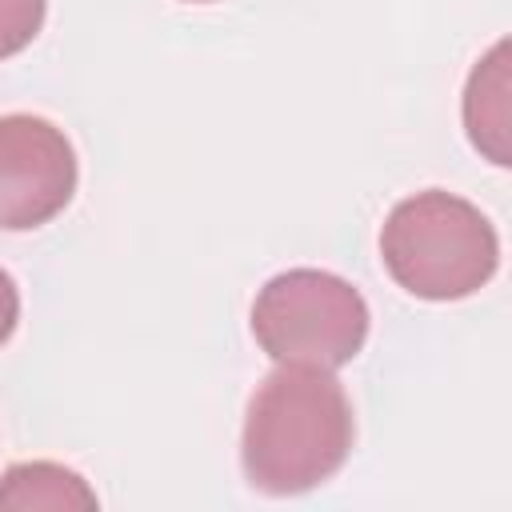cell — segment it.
I'll use <instances>...</instances> for the list:
<instances>
[{
  "label": "cell",
  "instance_id": "obj_1",
  "mask_svg": "<svg viewBox=\"0 0 512 512\" xmlns=\"http://www.w3.org/2000/svg\"><path fill=\"white\" fill-rule=\"evenodd\" d=\"M352 440V404L332 368L276 364L248 400L240 464L252 488L300 496L344 468Z\"/></svg>",
  "mask_w": 512,
  "mask_h": 512
},
{
  "label": "cell",
  "instance_id": "obj_3",
  "mask_svg": "<svg viewBox=\"0 0 512 512\" xmlns=\"http://www.w3.org/2000/svg\"><path fill=\"white\" fill-rule=\"evenodd\" d=\"M368 320L360 288L324 268H288L252 304V336L276 364L340 368L364 348Z\"/></svg>",
  "mask_w": 512,
  "mask_h": 512
},
{
  "label": "cell",
  "instance_id": "obj_6",
  "mask_svg": "<svg viewBox=\"0 0 512 512\" xmlns=\"http://www.w3.org/2000/svg\"><path fill=\"white\" fill-rule=\"evenodd\" d=\"M96 492L92 484L52 460H24L12 464L0 476V512H36V508H52V512H88L96 508Z\"/></svg>",
  "mask_w": 512,
  "mask_h": 512
},
{
  "label": "cell",
  "instance_id": "obj_2",
  "mask_svg": "<svg viewBox=\"0 0 512 512\" xmlns=\"http://www.w3.org/2000/svg\"><path fill=\"white\" fill-rule=\"evenodd\" d=\"M380 260L408 296L464 300L496 276L500 236L472 200L428 188L388 212Z\"/></svg>",
  "mask_w": 512,
  "mask_h": 512
},
{
  "label": "cell",
  "instance_id": "obj_9",
  "mask_svg": "<svg viewBox=\"0 0 512 512\" xmlns=\"http://www.w3.org/2000/svg\"><path fill=\"white\" fill-rule=\"evenodd\" d=\"M188 4H208V0H188Z\"/></svg>",
  "mask_w": 512,
  "mask_h": 512
},
{
  "label": "cell",
  "instance_id": "obj_5",
  "mask_svg": "<svg viewBox=\"0 0 512 512\" xmlns=\"http://www.w3.org/2000/svg\"><path fill=\"white\" fill-rule=\"evenodd\" d=\"M464 128L472 148L496 168L512 164V104H508V40H496L488 56L476 60L464 84Z\"/></svg>",
  "mask_w": 512,
  "mask_h": 512
},
{
  "label": "cell",
  "instance_id": "obj_7",
  "mask_svg": "<svg viewBox=\"0 0 512 512\" xmlns=\"http://www.w3.org/2000/svg\"><path fill=\"white\" fill-rule=\"evenodd\" d=\"M48 0H0V60L24 52L44 28Z\"/></svg>",
  "mask_w": 512,
  "mask_h": 512
},
{
  "label": "cell",
  "instance_id": "obj_4",
  "mask_svg": "<svg viewBox=\"0 0 512 512\" xmlns=\"http://www.w3.org/2000/svg\"><path fill=\"white\" fill-rule=\"evenodd\" d=\"M76 192V152L64 128L44 116H0V228L28 232L68 208Z\"/></svg>",
  "mask_w": 512,
  "mask_h": 512
},
{
  "label": "cell",
  "instance_id": "obj_8",
  "mask_svg": "<svg viewBox=\"0 0 512 512\" xmlns=\"http://www.w3.org/2000/svg\"><path fill=\"white\" fill-rule=\"evenodd\" d=\"M16 324H20V288H16V280L0 268V348L12 340Z\"/></svg>",
  "mask_w": 512,
  "mask_h": 512
}]
</instances>
